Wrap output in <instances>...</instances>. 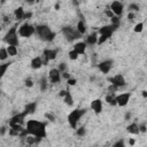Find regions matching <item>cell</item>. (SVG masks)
I'll use <instances>...</instances> for the list:
<instances>
[{
	"label": "cell",
	"mask_w": 147,
	"mask_h": 147,
	"mask_svg": "<svg viewBox=\"0 0 147 147\" xmlns=\"http://www.w3.org/2000/svg\"><path fill=\"white\" fill-rule=\"evenodd\" d=\"M68 56H69V59H70L71 61H75V60H77V59L79 57V55L77 54V52H75L74 49L69 51V53H68Z\"/></svg>",
	"instance_id": "obj_30"
},
{
	"label": "cell",
	"mask_w": 147,
	"mask_h": 147,
	"mask_svg": "<svg viewBox=\"0 0 147 147\" xmlns=\"http://www.w3.org/2000/svg\"><path fill=\"white\" fill-rule=\"evenodd\" d=\"M114 31H116L110 24L108 25H103L98 30V45H101L103 42H106L114 33Z\"/></svg>",
	"instance_id": "obj_5"
},
{
	"label": "cell",
	"mask_w": 147,
	"mask_h": 147,
	"mask_svg": "<svg viewBox=\"0 0 147 147\" xmlns=\"http://www.w3.org/2000/svg\"><path fill=\"white\" fill-rule=\"evenodd\" d=\"M39 86H40L41 91H46L47 86H48V79L46 77H41L40 80H39Z\"/></svg>",
	"instance_id": "obj_26"
},
{
	"label": "cell",
	"mask_w": 147,
	"mask_h": 147,
	"mask_svg": "<svg viewBox=\"0 0 147 147\" xmlns=\"http://www.w3.org/2000/svg\"><path fill=\"white\" fill-rule=\"evenodd\" d=\"M36 34L38 36V38L42 41H47L51 42L55 39L56 33L46 24H39L36 26Z\"/></svg>",
	"instance_id": "obj_2"
},
{
	"label": "cell",
	"mask_w": 147,
	"mask_h": 147,
	"mask_svg": "<svg viewBox=\"0 0 147 147\" xmlns=\"http://www.w3.org/2000/svg\"><path fill=\"white\" fill-rule=\"evenodd\" d=\"M105 15L108 17V18H113L114 17V14L111 13V10L109 9V8H107V9H105Z\"/></svg>",
	"instance_id": "obj_35"
},
{
	"label": "cell",
	"mask_w": 147,
	"mask_h": 147,
	"mask_svg": "<svg viewBox=\"0 0 147 147\" xmlns=\"http://www.w3.org/2000/svg\"><path fill=\"white\" fill-rule=\"evenodd\" d=\"M76 133H77V136H79V137H84L85 133H86V129H85L84 126H82V127H79V129H76Z\"/></svg>",
	"instance_id": "obj_31"
},
{
	"label": "cell",
	"mask_w": 147,
	"mask_h": 147,
	"mask_svg": "<svg viewBox=\"0 0 147 147\" xmlns=\"http://www.w3.org/2000/svg\"><path fill=\"white\" fill-rule=\"evenodd\" d=\"M62 33H63L64 38L68 41H70V42L82 38V34L76 29H74L72 26H64V28H62Z\"/></svg>",
	"instance_id": "obj_7"
},
{
	"label": "cell",
	"mask_w": 147,
	"mask_h": 147,
	"mask_svg": "<svg viewBox=\"0 0 147 147\" xmlns=\"http://www.w3.org/2000/svg\"><path fill=\"white\" fill-rule=\"evenodd\" d=\"M137 10H139V6H138L137 3H131V5L129 6V11L133 13V11H137Z\"/></svg>",
	"instance_id": "obj_33"
},
{
	"label": "cell",
	"mask_w": 147,
	"mask_h": 147,
	"mask_svg": "<svg viewBox=\"0 0 147 147\" xmlns=\"http://www.w3.org/2000/svg\"><path fill=\"white\" fill-rule=\"evenodd\" d=\"M45 116H46L47 118H49V121H52V122H54V121H55V118H54V116H52L51 114H46Z\"/></svg>",
	"instance_id": "obj_40"
},
{
	"label": "cell",
	"mask_w": 147,
	"mask_h": 147,
	"mask_svg": "<svg viewBox=\"0 0 147 147\" xmlns=\"http://www.w3.org/2000/svg\"><path fill=\"white\" fill-rule=\"evenodd\" d=\"M47 123L42 122V121H38V119H29L25 123V131L28 133V136H31L38 140H41L44 138H46L47 136Z\"/></svg>",
	"instance_id": "obj_1"
},
{
	"label": "cell",
	"mask_w": 147,
	"mask_h": 147,
	"mask_svg": "<svg viewBox=\"0 0 147 147\" xmlns=\"http://www.w3.org/2000/svg\"><path fill=\"white\" fill-rule=\"evenodd\" d=\"M127 20H129V21H133V20H134V13L129 11V14H127Z\"/></svg>",
	"instance_id": "obj_38"
},
{
	"label": "cell",
	"mask_w": 147,
	"mask_h": 147,
	"mask_svg": "<svg viewBox=\"0 0 147 147\" xmlns=\"http://www.w3.org/2000/svg\"><path fill=\"white\" fill-rule=\"evenodd\" d=\"M17 33H18V36H21L23 38H30L31 36H33L36 33V26L25 22V23H23L22 25L18 26Z\"/></svg>",
	"instance_id": "obj_6"
},
{
	"label": "cell",
	"mask_w": 147,
	"mask_h": 147,
	"mask_svg": "<svg viewBox=\"0 0 147 147\" xmlns=\"http://www.w3.org/2000/svg\"><path fill=\"white\" fill-rule=\"evenodd\" d=\"M115 96H116V95H115L114 93H109V94L106 95L105 101H106L107 103L111 105V106H116V99H115Z\"/></svg>",
	"instance_id": "obj_25"
},
{
	"label": "cell",
	"mask_w": 147,
	"mask_h": 147,
	"mask_svg": "<svg viewBox=\"0 0 147 147\" xmlns=\"http://www.w3.org/2000/svg\"><path fill=\"white\" fill-rule=\"evenodd\" d=\"M57 53H59V49H56V48H46V49H44L42 55H41L42 63L46 65L49 61L55 60L56 56H57Z\"/></svg>",
	"instance_id": "obj_8"
},
{
	"label": "cell",
	"mask_w": 147,
	"mask_h": 147,
	"mask_svg": "<svg viewBox=\"0 0 147 147\" xmlns=\"http://www.w3.org/2000/svg\"><path fill=\"white\" fill-rule=\"evenodd\" d=\"M113 147H126V146H125L124 140H123V139H119V140H117L116 142H114Z\"/></svg>",
	"instance_id": "obj_32"
},
{
	"label": "cell",
	"mask_w": 147,
	"mask_h": 147,
	"mask_svg": "<svg viewBox=\"0 0 147 147\" xmlns=\"http://www.w3.org/2000/svg\"><path fill=\"white\" fill-rule=\"evenodd\" d=\"M6 49H7L8 56H15L17 54V47H15V46H7Z\"/></svg>",
	"instance_id": "obj_27"
},
{
	"label": "cell",
	"mask_w": 147,
	"mask_h": 147,
	"mask_svg": "<svg viewBox=\"0 0 147 147\" xmlns=\"http://www.w3.org/2000/svg\"><path fill=\"white\" fill-rule=\"evenodd\" d=\"M3 41L7 44V46H15V47H17L20 45V39H18L17 25L16 24L8 29V31L3 36Z\"/></svg>",
	"instance_id": "obj_4"
},
{
	"label": "cell",
	"mask_w": 147,
	"mask_h": 147,
	"mask_svg": "<svg viewBox=\"0 0 147 147\" xmlns=\"http://www.w3.org/2000/svg\"><path fill=\"white\" fill-rule=\"evenodd\" d=\"M5 130H6V129H5V127H1V130H0V133H1V134H2V133H3V132H5Z\"/></svg>",
	"instance_id": "obj_43"
},
{
	"label": "cell",
	"mask_w": 147,
	"mask_h": 147,
	"mask_svg": "<svg viewBox=\"0 0 147 147\" xmlns=\"http://www.w3.org/2000/svg\"><path fill=\"white\" fill-rule=\"evenodd\" d=\"M98 42V32H92L91 34H88L86 37V40H85V44L88 45V46H93Z\"/></svg>",
	"instance_id": "obj_18"
},
{
	"label": "cell",
	"mask_w": 147,
	"mask_h": 147,
	"mask_svg": "<svg viewBox=\"0 0 147 147\" xmlns=\"http://www.w3.org/2000/svg\"><path fill=\"white\" fill-rule=\"evenodd\" d=\"M36 109H37V102H29V103L25 106L24 111H25L28 115H30V114H33V113L36 111Z\"/></svg>",
	"instance_id": "obj_22"
},
{
	"label": "cell",
	"mask_w": 147,
	"mask_h": 147,
	"mask_svg": "<svg viewBox=\"0 0 147 147\" xmlns=\"http://www.w3.org/2000/svg\"><path fill=\"white\" fill-rule=\"evenodd\" d=\"M63 101H64V103L68 105L69 107L74 106V98H72V94H71V92H70L69 88L65 90V94L63 95Z\"/></svg>",
	"instance_id": "obj_19"
},
{
	"label": "cell",
	"mask_w": 147,
	"mask_h": 147,
	"mask_svg": "<svg viewBox=\"0 0 147 147\" xmlns=\"http://www.w3.org/2000/svg\"><path fill=\"white\" fill-rule=\"evenodd\" d=\"M61 72L57 68H52L48 72V79L52 84H59L61 82Z\"/></svg>",
	"instance_id": "obj_13"
},
{
	"label": "cell",
	"mask_w": 147,
	"mask_h": 147,
	"mask_svg": "<svg viewBox=\"0 0 147 147\" xmlns=\"http://www.w3.org/2000/svg\"><path fill=\"white\" fill-rule=\"evenodd\" d=\"M10 62H5V63H0V79L6 75V72H7V70L9 69V67H10Z\"/></svg>",
	"instance_id": "obj_24"
},
{
	"label": "cell",
	"mask_w": 147,
	"mask_h": 147,
	"mask_svg": "<svg viewBox=\"0 0 147 147\" xmlns=\"http://www.w3.org/2000/svg\"><path fill=\"white\" fill-rule=\"evenodd\" d=\"M8 59V53L6 47H0V61H6Z\"/></svg>",
	"instance_id": "obj_28"
},
{
	"label": "cell",
	"mask_w": 147,
	"mask_h": 147,
	"mask_svg": "<svg viewBox=\"0 0 147 147\" xmlns=\"http://www.w3.org/2000/svg\"><path fill=\"white\" fill-rule=\"evenodd\" d=\"M86 48H87V45L85 44V41H77L76 44H74V47H72V49L77 52L78 55H84L86 52Z\"/></svg>",
	"instance_id": "obj_16"
},
{
	"label": "cell",
	"mask_w": 147,
	"mask_h": 147,
	"mask_svg": "<svg viewBox=\"0 0 147 147\" xmlns=\"http://www.w3.org/2000/svg\"><path fill=\"white\" fill-rule=\"evenodd\" d=\"M113 63H114L113 60H105V61H101V62L98 64V69H99L103 75H107V74L111 70Z\"/></svg>",
	"instance_id": "obj_15"
},
{
	"label": "cell",
	"mask_w": 147,
	"mask_h": 147,
	"mask_svg": "<svg viewBox=\"0 0 147 147\" xmlns=\"http://www.w3.org/2000/svg\"><path fill=\"white\" fill-rule=\"evenodd\" d=\"M25 86H26V87H32V86H33V82H32V79H30V78L26 79V80H25Z\"/></svg>",
	"instance_id": "obj_36"
},
{
	"label": "cell",
	"mask_w": 147,
	"mask_h": 147,
	"mask_svg": "<svg viewBox=\"0 0 147 147\" xmlns=\"http://www.w3.org/2000/svg\"><path fill=\"white\" fill-rule=\"evenodd\" d=\"M109 9L111 10V13L114 14V16H117V17H121L123 11H124V5L121 2V1H113L110 3V7Z\"/></svg>",
	"instance_id": "obj_12"
},
{
	"label": "cell",
	"mask_w": 147,
	"mask_h": 147,
	"mask_svg": "<svg viewBox=\"0 0 147 147\" xmlns=\"http://www.w3.org/2000/svg\"><path fill=\"white\" fill-rule=\"evenodd\" d=\"M108 80H109L110 85L114 86V87H116L117 90H118L119 87H124V86L126 85L125 78H124V76H123L122 74H116V75H114L113 77H110Z\"/></svg>",
	"instance_id": "obj_9"
},
{
	"label": "cell",
	"mask_w": 147,
	"mask_h": 147,
	"mask_svg": "<svg viewBox=\"0 0 147 147\" xmlns=\"http://www.w3.org/2000/svg\"><path fill=\"white\" fill-rule=\"evenodd\" d=\"M142 96H144L145 99L147 98V92H146V91H142Z\"/></svg>",
	"instance_id": "obj_42"
},
{
	"label": "cell",
	"mask_w": 147,
	"mask_h": 147,
	"mask_svg": "<svg viewBox=\"0 0 147 147\" xmlns=\"http://www.w3.org/2000/svg\"><path fill=\"white\" fill-rule=\"evenodd\" d=\"M139 132H142V133L146 132V125L145 124H140L139 125Z\"/></svg>",
	"instance_id": "obj_37"
},
{
	"label": "cell",
	"mask_w": 147,
	"mask_h": 147,
	"mask_svg": "<svg viewBox=\"0 0 147 147\" xmlns=\"http://www.w3.org/2000/svg\"><path fill=\"white\" fill-rule=\"evenodd\" d=\"M76 30H77L82 36L86 32V24H85V22H84L83 20L78 21V23H77V25H76Z\"/></svg>",
	"instance_id": "obj_23"
},
{
	"label": "cell",
	"mask_w": 147,
	"mask_h": 147,
	"mask_svg": "<svg viewBox=\"0 0 147 147\" xmlns=\"http://www.w3.org/2000/svg\"><path fill=\"white\" fill-rule=\"evenodd\" d=\"M126 131H127L129 133H131V134H139V133H140V132H139V124H137V123H131V124H129L127 127H126Z\"/></svg>",
	"instance_id": "obj_21"
},
{
	"label": "cell",
	"mask_w": 147,
	"mask_h": 147,
	"mask_svg": "<svg viewBox=\"0 0 147 147\" xmlns=\"http://www.w3.org/2000/svg\"><path fill=\"white\" fill-rule=\"evenodd\" d=\"M86 109L85 108H76L74 110H71L68 116H67V121H68V124L71 129H77V125L80 121V118L86 114Z\"/></svg>",
	"instance_id": "obj_3"
},
{
	"label": "cell",
	"mask_w": 147,
	"mask_h": 147,
	"mask_svg": "<svg viewBox=\"0 0 147 147\" xmlns=\"http://www.w3.org/2000/svg\"><path fill=\"white\" fill-rule=\"evenodd\" d=\"M92 111L95 114V115H100L103 110V102L101 99H94L91 101V105H90Z\"/></svg>",
	"instance_id": "obj_14"
},
{
	"label": "cell",
	"mask_w": 147,
	"mask_h": 147,
	"mask_svg": "<svg viewBox=\"0 0 147 147\" xmlns=\"http://www.w3.org/2000/svg\"><path fill=\"white\" fill-rule=\"evenodd\" d=\"M142 30H144V22H138L133 28V31L136 33H140V32H142Z\"/></svg>",
	"instance_id": "obj_29"
},
{
	"label": "cell",
	"mask_w": 147,
	"mask_h": 147,
	"mask_svg": "<svg viewBox=\"0 0 147 147\" xmlns=\"http://www.w3.org/2000/svg\"><path fill=\"white\" fill-rule=\"evenodd\" d=\"M67 84H68V86H75V85L77 84V79L70 77L69 79H67Z\"/></svg>",
	"instance_id": "obj_34"
},
{
	"label": "cell",
	"mask_w": 147,
	"mask_h": 147,
	"mask_svg": "<svg viewBox=\"0 0 147 147\" xmlns=\"http://www.w3.org/2000/svg\"><path fill=\"white\" fill-rule=\"evenodd\" d=\"M116 99V106H119V107H125L130 99H131V93L130 92H123V93H119L115 96Z\"/></svg>",
	"instance_id": "obj_11"
},
{
	"label": "cell",
	"mask_w": 147,
	"mask_h": 147,
	"mask_svg": "<svg viewBox=\"0 0 147 147\" xmlns=\"http://www.w3.org/2000/svg\"><path fill=\"white\" fill-rule=\"evenodd\" d=\"M129 144H130L131 146H133V145H134V139H129Z\"/></svg>",
	"instance_id": "obj_41"
},
{
	"label": "cell",
	"mask_w": 147,
	"mask_h": 147,
	"mask_svg": "<svg viewBox=\"0 0 147 147\" xmlns=\"http://www.w3.org/2000/svg\"><path fill=\"white\" fill-rule=\"evenodd\" d=\"M26 116H28V114H26L24 110L17 113V114H15L14 116L10 117V119H9V122H8L9 126H10V125H22Z\"/></svg>",
	"instance_id": "obj_10"
},
{
	"label": "cell",
	"mask_w": 147,
	"mask_h": 147,
	"mask_svg": "<svg viewBox=\"0 0 147 147\" xmlns=\"http://www.w3.org/2000/svg\"><path fill=\"white\" fill-rule=\"evenodd\" d=\"M31 16H32V13H31V11H29V13H25V15H24V20H29Z\"/></svg>",
	"instance_id": "obj_39"
},
{
	"label": "cell",
	"mask_w": 147,
	"mask_h": 147,
	"mask_svg": "<svg viewBox=\"0 0 147 147\" xmlns=\"http://www.w3.org/2000/svg\"><path fill=\"white\" fill-rule=\"evenodd\" d=\"M42 65H44V63H42L41 56H34V57L31 60V62H30V67H31L32 69H34V70L40 69Z\"/></svg>",
	"instance_id": "obj_17"
},
{
	"label": "cell",
	"mask_w": 147,
	"mask_h": 147,
	"mask_svg": "<svg viewBox=\"0 0 147 147\" xmlns=\"http://www.w3.org/2000/svg\"><path fill=\"white\" fill-rule=\"evenodd\" d=\"M24 15H25V11H24V8H23V7H17V8L14 10V16H15L16 21H22V20H24Z\"/></svg>",
	"instance_id": "obj_20"
}]
</instances>
